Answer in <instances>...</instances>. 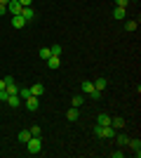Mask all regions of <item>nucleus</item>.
<instances>
[{
	"label": "nucleus",
	"mask_w": 141,
	"mask_h": 158,
	"mask_svg": "<svg viewBox=\"0 0 141 158\" xmlns=\"http://www.w3.org/2000/svg\"><path fill=\"white\" fill-rule=\"evenodd\" d=\"M96 125H111V116H106V113H99V123Z\"/></svg>",
	"instance_id": "obj_18"
},
{
	"label": "nucleus",
	"mask_w": 141,
	"mask_h": 158,
	"mask_svg": "<svg viewBox=\"0 0 141 158\" xmlns=\"http://www.w3.org/2000/svg\"><path fill=\"white\" fill-rule=\"evenodd\" d=\"M24 102H26V109H28V111H38V109H40V97H33V94H31V97L24 99Z\"/></svg>",
	"instance_id": "obj_3"
},
{
	"label": "nucleus",
	"mask_w": 141,
	"mask_h": 158,
	"mask_svg": "<svg viewBox=\"0 0 141 158\" xmlns=\"http://www.w3.org/2000/svg\"><path fill=\"white\" fill-rule=\"evenodd\" d=\"M7 2H10V0H0V5H7Z\"/></svg>",
	"instance_id": "obj_32"
},
{
	"label": "nucleus",
	"mask_w": 141,
	"mask_h": 158,
	"mask_svg": "<svg viewBox=\"0 0 141 158\" xmlns=\"http://www.w3.org/2000/svg\"><path fill=\"white\" fill-rule=\"evenodd\" d=\"M7 12L12 14V17L14 14H21V5L17 2V0H10V2H7Z\"/></svg>",
	"instance_id": "obj_4"
},
{
	"label": "nucleus",
	"mask_w": 141,
	"mask_h": 158,
	"mask_svg": "<svg viewBox=\"0 0 141 158\" xmlns=\"http://www.w3.org/2000/svg\"><path fill=\"white\" fill-rule=\"evenodd\" d=\"M28 132H31V135H33V137H40V135H42L40 125H33V127H31V130H28Z\"/></svg>",
	"instance_id": "obj_24"
},
{
	"label": "nucleus",
	"mask_w": 141,
	"mask_h": 158,
	"mask_svg": "<svg viewBox=\"0 0 141 158\" xmlns=\"http://www.w3.org/2000/svg\"><path fill=\"white\" fill-rule=\"evenodd\" d=\"M5 90H7V94H19V85H17V83H10Z\"/></svg>",
	"instance_id": "obj_19"
},
{
	"label": "nucleus",
	"mask_w": 141,
	"mask_h": 158,
	"mask_svg": "<svg viewBox=\"0 0 141 158\" xmlns=\"http://www.w3.org/2000/svg\"><path fill=\"white\" fill-rule=\"evenodd\" d=\"M136 28H139V19H129L125 24V31H136Z\"/></svg>",
	"instance_id": "obj_17"
},
{
	"label": "nucleus",
	"mask_w": 141,
	"mask_h": 158,
	"mask_svg": "<svg viewBox=\"0 0 141 158\" xmlns=\"http://www.w3.org/2000/svg\"><path fill=\"white\" fill-rule=\"evenodd\" d=\"M26 149H28V153H40L42 139H40V137H31V139L26 142Z\"/></svg>",
	"instance_id": "obj_2"
},
{
	"label": "nucleus",
	"mask_w": 141,
	"mask_h": 158,
	"mask_svg": "<svg viewBox=\"0 0 141 158\" xmlns=\"http://www.w3.org/2000/svg\"><path fill=\"white\" fill-rule=\"evenodd\" d=\"M94 132H96V137L108 139V137H115V132H118V130H115L113 125H96V130H94Z\"/></svg>",
	"instance_id": "obj_1"
},
{
	"label": "nucleus",
	"mask_w": 141,
	"mask_h": 158,
	"mask_svg": "<svg viewBox=\"0 0 141 158\" xmlns=\"http://www.w3.org/2000/svg\"><path fill=\"white\" fill-rule=\"evenodd\" d=\"M78 116H80V111H78L75 106H71V109L66 111V118H68V120H78Z\"/></svg>",
	"instance_id": "obj_14"
},
{
	"label": "nucleus",
	"mask_w": 141,
	"mask_h": 158,
	"mask_svg": "<svg viewBox=\"0 0 141 158\" xmlns=\"http://www.w3.org/2000/svg\"><path fill=\"white\" fill-rule=\"evenodd\" d=\"M89 97H92V99H101V92H99V90H94V92L89 94Z\"/></svg>",
	"instance_id": "obj_29"
},
{
	"label": "nucleus",
	"mask_w": 141,
	"mask_h": 158,
	"mask_svg": "<svg viewBox=\"0 0 141 158\" xmlns=\"http://www.w3.org/2000/svg\"><path fill=\"white\" fill-rule=\"evenodd\" d=\"M40 57H42V59H49V57H52V52H49V47H42V50H40Z\"/></svg>",
	"instance_id": "obj_23"
},
{
	"label": "nucleus",
	"mask_w": 141,
	"mask_h": 158,
	"mask_svg": "<svg viewBox=\"0 0 141 158\" xmlns=\"http://www.w3.org/2000/svg\"><path fill=\"white\" fill-rule=\"evenodd\" d=\"M129 0H115V7H127Z\"/></svg>",
	"instance_id": "obj_26"
},
{
	"label": "nucleus",
	"mask_w": 141,
	"mask_h": 158,
	"mask_svg": "<svg viewBox=\"0 0 141 158\" xmlns=\"http://www.w3.org/2000/svg\"><path fill=\"white\" fill-rule=\"evenodd\" d=\"M17 2H19L21 7H31V2H33V0H17Z\"/></svg>",
	"instance_id": "obj_27"
},
{
	"label": "nucleus",
	"mask_w": 141,
	"mask_h": 158,
	"mask_svg": "<svg viewBox=\"0 0 141 158\" xmlns=\"http://www.w3.org/2000/svg\"><path fill=\"white\" fill-rule=\"evenodd\" d=\"M0 90H5V80L0 78Z\"/></svg>",
	"instance_id": "obj_31"
},
{
	"label": "nucleus",
	"mask_w": 141,
	"mask_h": 158,
	"mask_svg": "<svg viewBox=\"0 0 141 158\" xmlns=\"http://www.w3.org/2000/svg\"><path fill=\"white\" fill-rule=\"evenodd\" d=\"M5 104L10 106V109H17V106H21V97H19V94H10Z\"/></svg>",
	"instance_id": "obj_5"
},
{
	"label": "nucleus",
	"mask_w": 141,
	"mask_h": 158,
	"mask_svg": "<svg viewBox=\"0 0 141 158\" xmlns=\"http://www.w3.org/2000/svg\"><path fill=\"white\" fill-rule=\"evenodd\" d=\"M7 97H10V94H7V90H0V102H7Z\"/></svg>",
	"instance_id": "obj_28"
},
{
	"label": "nucleus",
	"mask_w": 141,
	"mask_h": 158,
	"mask_svg": "<svg viewBox=\"0 0 141 158\" xmlns=\"http://www.w3.org/2000/svg\"><path fill=\"white\" fill-rule=\"evenodd\" d=\"M127 144H129V149L136 153V158H139L141 156V151H139V149H141V142H139V139H132V142H127Z\"/></svg>",
	"instance_id": "obj_11"
},
{
	"label": "nucleus",
	"mask_w": 141,
	"mask_h": 158,
	"mask_svg": "<svg viewBox=\"0 0 141 158\" xmlns=\"http://www.w3.org/2000/svg\"><path fill=\"white\" fill-rule=\"evenodd\" d=\"M49 52H52V57H61V45H52Z\"/></svg>",
	"instance_id": "obj_22"
},
{
	"label": "nucleus",
	"mask_w": 141,
	"mask_h": 158,
	"mask_svg": "<svg viewBox=\"0 0 141 158\" xmlns=\"http://www.w3.org/2000/svg\"><path fill=\"white\" fill-rule=\"evenodd\" d=\"M19 97H21V102L28 99V97H31V90H28V87H19Z\"/></svg>",
	"instance_id": "obj_20"
},
{
	"label": "nucleus",
	"mask_w": 141,
	"mask_h": 158,
	"mask_svg": "<svg viewBox=\"0 0 141 158\" xmlns=\"http://www.w3.org/2000/svg\"><path fill=\"white\" fill-rule=\"evenodd\" d=\"M31 137H33V135H31V132H28V130H21L19 135H17V139H19L21 144H26V142H28V139H31Z\"/></svg>",
	"instance_id": "obj_12"
},
{
	"label": "nucleus",
	"mask_w": 141,
	"mask_h": 158,
	"mask_svg": "<svg viewBox=\"0 0 141 158\" xmlns=\"http://www.w3.org/2000/svg\"><path fill=\"white\" fill-rule=\"evenodd\" d=\"M125 14H127L125 7H115V10H113V19H125Z\"/></svg>",
	"instance_id": "obj_15"
},
{
	"label": "nucleus",
	"mask_w": 141,
	"mask_h": 158,
	"mask_svg": "<svg viewBox=\"0 0 141 158\" xmlns=\"http://www.w3.org/2000/svg\"><path fill=\"white\" fill-rule=\"evenodd\" d=\"M82 92H85V94L94 92V83H92V80H85V83H82Z\"/></svg>",
	"instance_id": "obj_16"
},
{
	"label": "nucleus",
	"mask_w": 141,
	"mask_h": 158,
	"mask_svg": "<svg viewBox=\"0 0 141 158\" xmlns=\"http://www.w3.org/2000/svg\"><path fill=\"white\" fill-rule=\"evenodd\" d=\"M21 17H24V19L26 21H31L35 17V12H33V7H21Z\"/></svg>",
	"instance_id": "obj_9"
},
{
	"label": "nucleus",
	"mask_w": 141,
	"mask_h": 158,
	"mask_svg": "<svg viewBox=\"0 0 141 158\" xmlns=\"http://www.w3.org/2000/svg\"><path fill=\"white\" fill-rule=\"evenodd\" d=\"M47 66H49L52 71H57V69L61 66V57H49V59H47Z\"/></svg>",
	"instance_id": "obj_8"
},
{
	"label": "nucleus",
	"mask_w": 141,
	"mask_h": 158,
	"mask_svg": "<svg viewBox=\"0 0 141 158\" xmlns=\"http://www.w3.org/2000/svg\"><path fill=\"white\" fill-rule=\"evenodd\" d=\"M115 137H118V142H120V144H127V142H129L125 135H118V132H115Z\"/></svg>",
	"instance_id": "obj_25"
},
{
	"label": "nucleus",
	"mask_w": 141,
	"mask_h": 158,
	"mask_svg": "<svg viewBox=\"0 0 141 158\" xmlns=\"http://www.w3.org/2000/svg\"><path fill=\"white\" fill-rule=\"evenodd\" d=\"M111 125H113L115 130H122V127H125V118H120V116H115V118H111Z\"/></svg>",
	"instance_id": "obj_10"
},
{
	"label": "nucleus",
	"mask_w": 141,
	"mask_h": 158,
	"mask_svg": "<svg viewBox=\"0 0 141 158\" xmlns=\"http://www.w3.org/2000/svg\"><path fill=\"white\" fill-rule=\"evenodd\" d=\"M5 12H7V5H0V17H2Z\"/></svg>",
	"instance_id": "obj_30"
},
{
	"label": "nucleus",
	"mask_w": 141,
	"mask_h": 158,
	"mask_svg": "<svg viewBox=\"0 0 141 158\" xmlns=\"http://www.w3.org/2000/svg\"><path fill=\"white\" fill-rule=\"evenodd\" d=\"M82 102H85V97H82V94H75V97H73V106H75V109H80Z\"/></svg>",
	"instance_id": "obj_21"
},
{
	"label": "nucleus",
	"mask_w": 141,
	"mask_h": 158,
	"mask_svg": "<svg viewBox=\"0 0 141 158\" xmlns=\"http://www.w3.org/2000/svg\"><path fill=\"white\" fill-rule=\"evenodd\" d=\"M42 92H45V87H42V83H35V85L31 87V94H33V97H40Z\"/></svg>",
	"instance_id": "obj_13"
},
{
	"label": "nucleus",
	"mask_w": 141,
	"mask_h": 158,
	"mask_svg": "<svg viewBox=\"0 0 141 158\" xmlns=\"http://www.w3.org/2000/svg\"><path fill=\"white\" fill-rule=\"evenodd\" d=\"M26 24H28V21L24 19L21 14H14V17H12V26H14V28H24Z\"/></svg>",
	"instance_id": "obj_6"
},
{
	"label": "nucleus",
	"mask_w": 141,
	"mask_h": 158,
	"mask_svg": "<svg viewBox=\"0 0 141 158\" xmlns=\"http://www.w3.org/2000/svg\"><path fill=\"white\" fill-rule=\"evenodd\" d=\"M106 85H108V80L104 78V76H99V78L94 80V90H99V92H104V90H106Z\"/></svg>",
	"instance_id": "obj_7"
}]
</instances>
